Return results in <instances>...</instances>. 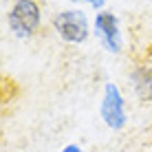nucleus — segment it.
<instances>
[{
  "label": "nucleus",
  "instance_id": "7ed1b4c3",
  "mask_svg": "<svg viewBox=\"0 0 152 152\" xmlns=\"http://www.w3.org/2000/svg\"><path fill=\"white\" fill-rule=\"evenodd\" d=\"M102 119L108 128L119 130L126 126V104L119 93L117 84L108 82L104 88V99H102Z\"/></svg>",
  "mask_w": 152,
  "mask_h": 152
},
{
  "label": "nucleus",
  "instance_id": "f03ea898",
  "mask_svg": "<svg viewBox=\"0 0 152 152\" xmlns=\"http://www.w3.org/2000/svg\"><path fill=\"white\" fill-rule=\"evenodd\" d=\"M53 29L62 40L71 42V44H80L88 38V20L80 9L60 11L53 18Z\"/></svg>",
  "mask_w": 152,
  "mask_h": 152
},
{
  "label": "nucleus",
  "instance_id": "f257e3e1",
  "mask_svg": "<svg viewBox=\"0 0 152 152\" xmlns=\"http://www.w3.org/2000/svg\"><path fill=\"white\" fill-rule=\"evenodd\" d=\"M40 20H42V13L35 0H15L7 15L9 29L15 38H31L38 31Z\"/></svg>",
  "mask_w": 152,
  "mask_h": 152
},
{
  "label": "nucleus",
  "instance_id": "20e7f679",
  "mask_svg": "<svg viewBox=\"0 0 152 152\" xmlns=\"http://www.w3.org/2000/svg\"><path fill=\"white\" fill-rule=\"evenodd\" d=\"M95 33L110 53L121 51V31H119L117 15H113L110 11H99L95 15Z\"/></svg>",
  "mask_w": 152,
  "mask_h": 152
},
{
  "label": "nucleus",
  "instance_id": "39448f33",
  "mask_svg": "<svg viewBox=\"0 0 152 152\" xmlns=\"http://www.w3.org/2000/svg\"><path fill=\"white\" fill-rule=\"evenodd\" d=\"M130 82L139 99L152 102V66H137L130 75Z\"/></svg>",
  "mask_w": 152,
  "mask_h": 152
},
{
  "label": "nucleus",
  "instance_id": "423d86ee",
  "mask_svg": "<svg viewBox=\"0 0 152 152\" xmlns=\"http://www.w3.org/2000/svg\"><path fill=\"white\" fill-rule=\"evenodd\" d=\"M73 2H88L91 7H95V9H102L106 0H73Z\"/></svg>",
  "mask_w": 152,
  "mask_h": 152
},
{
  "label": "nucleus",
  "instance_id": "0eeeda50",
  "mask_svg": "<svg viewBox=\"0 0 152 152\" xmlns=\"http://www.w3.org/2000/svg\"><path fill=\"white\" fill-rule=\"evenodd\" d=\"M60 152H84V150H82V148H80L77 143H69L66 148H62Z\"/></svg>",
  "mask_w": 152,
  "mask_h": 152
}]
</instances>
